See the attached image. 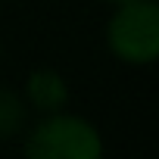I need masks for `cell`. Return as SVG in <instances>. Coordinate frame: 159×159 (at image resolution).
I'll return each instance as SVG.
<instances>
[{
    "label": "cell",
    "instance_id": "7a4b0ae2",
    "mask_svg": "<svg viewBox=\"0 0 159 159\" xmlns=\"http://www.w3.org/2000/svg\"><path fill=\"white\" fill-rule=\"evenodd\" d=\"M103 44L112 59L131 69H147L159 56V3L156 0H134V3L112 7Z\"/></svg>",
    "mask_w": 159,
    "mask_h": 159
},
{
    "label": "cell",
    "instance_id": "277c9868",
    "mask_svg": "<svg viewBox=\"0 0 159 159\" xmlns=\"http://www.w3.org/2000/svg\"><path fill=\"white\" fill-rule=\"evenodd\" d=\"M31 119L34 116L19 88H0V140H19Z\"/></svg>",
    "mask_w": 159,
    "mask_h": 159
},
{
    "label": "cell",
    "instance_id": "3957f363",
    "mask_svg": "<svg viewBox=\"0 0 159 159\" xmlns=\"http://www.w3.org/2000/svg\"><path fill=\"white\" fill-rule=\"evenodd\" d=\"M22 97L31 109V116H47V112H56V109H66L69 106V81L66 75L53 66H38L25 75L22 81Z\"/></svg>",
    "mask_w": 159,
    "mask_h": 159
},
{
    "label": "cell",
    "instance_id": "5b68a950",
    "mask_svg": "<svg viewBox=\"0 0 159 159\" xmlns=\"http://www.w3.org/2000/svg\"><path fill=\"white\" fill-rule=\"evenodd\" d=\"M106 7H119V3H134V0H103Z\"/></svg>",
    "mask_w": 159,
    "mask_h": 159
},
{
    "label": "cell",
    "instance_id": "8992f818",
    "mask_svg": "<svg viewBox=\"0 0 159 159\" xmlns=\"http://www.w3.org/2000/svg\"><path fill=\"white\" fill-rule=\"evenodd\" d=\"M0 66H3V41H0Z\"/></svg>",
    "mask_w": 159,
    "mask_h": 159
},
{
    "label": "cell",
    "instance_id": "6da1fadb",
    "mask_svg": "<svg viewBox=\"0 0 159 159\" xmlns=\"http://www.w3.org/2000/svg\"><path fill=\"white\" fill-rule=\"evenodd\" d=\"M19 140L22 159H106L103 131L69 106L34 116Z\"/></svg>",
    "mask_w": 159,
    "mask_h": 159
}]
</instances>
